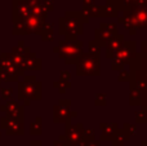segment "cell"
<instances>
[{
	"mask_svg": "<svg viewBox=\"0 0 147 146\" xmlns=\"http://www.w3.org/2000/svg\"><path fill=\"white\" fill-rule=\"evenodd\" d=\"M76 71L79 75H99V54H81L80 58H78Z\"/></svg>",
	"mask_w": 147,
	"mask_h": 146,
	"instance_id": "6da1fadb",
	"label": "cell"
},
{
	"mask_svg": "<svg viewBox=\"0 0 147 146\" xmlns=\"http://www.w3.org/2000/svg\"><path fill=\"white\" fill-rule=\"evenodd\" d=\"M81 41H59L58 47L54 48V52H58L59 57L63 58L66 62H76L81 56Z\"/></svg>",
	"mask_w": 147,
	"mask_h": 146,
	"instance_id": "7a4b0ae2",
	"label": "cell"
},
{
	"mask_svg": "<svg viewBox=\"0 0 147 146\" xmlns=\"http://www.w3.org/2000/svg\"><path fill=\"white\" fill-rule=\"evenodd\" d=\"M121 21L129 22V26H127V27H132V25H134L136 27L147 28V9L140 8V9L130 10L128 18H121Z\"/></svg>",
	"mask_w": 147,
	"mask_h": 146,
	"instance_id": "3957f363",
	"label": "cell"
},
{
	"mask_svg": "<svg viewBox=\"0 0 147 146\" xmlns=\"http://www.w3.org/2000/svg\"><path fill=\"white\" fill-rule=\"evenodd\" d=\"M20 98H40V84L36 83H21L20 84Z\"/></svg>",
	"mask_w": 147,
	"mask_h": 146,
	"instance_id": "277c9868",
	"label": "cell"
},
{
	"mask_svg": "<svg viewBox=\"0 0 147 146\" xmlns=\"http://www.w3.org/2000/svg\"><path fill=\"white\" fill-rule=\"evenodd\" d=\"M81 20H78L74 14H70L59 20V25H66V30L62 34H81Z\"/></svg>",
	"mask_w": 147,
	"mask_h": 146,
	"instance_id": "5b68a950",
	"label": "cell"
},
{
	"mask_svg": "<svg viewBox=\"0 0 147 146\" xmlns=\"http://www.w3.org/2000/svg\"><path fill=\"white\" fill-rule=\"evenodd\" d=\"M111 1L123 4L120 8L124 12H130L134 9H140V8L147 9V0H111Z\"/></svg>",
	"mask_w": 147,
	"mask_h": 146,
	"instance_id": "8992f818",
	"label": "cell"
},
{
	"mask_svg": "<svg viewBox=\"0 0 147 146\" xmlns=\"http://www.w3.org/2000/svg\"><path fill=\"white\" fill-rule=\"evenodd\" d=\"M1 123H3V128L7 129L8 133H22L23 132V127L21 120H17V119H12L10 118L8 119H1Z\"/></svg>",
	"mask_w": 147,
	"mask_h": 146,
	"instance_id": "52a82bcc",
	"label": "cell"
},
{
	"mask_svg": "<svg viewBox=\"0 0 147 146\" xmlns=\"http://www.w3.org/2000/svg\"><path fill=\"white\" fill-rule=\"evenodd\" d=\"M124 40V36L123 35H120L119 38H116L115 40H110V43H109V47H107V57H114V54L116 53V51L120 48V45H121V41Z\"/></svg>",
	"mask_w": 147,
	"mask_h": 146,
	"instance_id": "ba28073f",
	"label": "cell"
},
{
	"mask_svg": "<svg viewBox=\"0 0 147 146\" xmlns=\"http://www.w3.org/2000/svg\"><path fill=\"white\" fill-rule=\"evenodd\" d=\"M80 127V124H78V126L75 127H71V128H69V131L66 129L67 132V136H69V142L70 145H78L79 144V140L81 139V131L78 132V128Z\"/></svg>",
	"mask_w": 147,
	"mask_h": 146,
	"instance_id": "9c48e42d",
	"label": "cell"
},
{
	"mask_svg": "<svg viewBox=\"0 0 147 146\" xmlns=\"http://www.w3.org/2000/svg\"><path fill=\"white\" fill-rule=\"evenodd\" d=\"M9 93H12V89H3V98H9Z\"/></svg>",
	"mask_w": 147,
	"mask_h": 146,
	"instance_id": "30bf717a",
	"label": "cell"
},
{
	"mask_svg": "<svg viewBox=\"0 0 147 146\" xmlns=\"http://www.w3.org/2000/svg\"><path fill=\"white\" fill-rule=\"evenodd\" d=\"M85 146H99V142H88Z\"/></svg>",
	"mask_w": 147,
	"mask_h": 146,
	"instance_id": "8fae6325",
	"label": "cell"
},
{
	"mask_svg": "<svg viewBox=\"0 0 147 146\" xmlns=\"http://www.w3.org/2000/svg\"><path fill=\"white\" fill-rule=\"evenodd\" d=\"M41 144H40V142H39V141H32V142H31V146H40Z\"/></svg>",
	"mask_w": 147,
	"mask_h": 146,
	"instance_id": "7c38bea8",
	"label": "cell"
},
{
	"mask_svg": "<svg viewBox=\"0 0 147 146\" xmlns=\"http://www.w3.org/2000/svg\"><path fill=\"white\" fill-rule=\"evenodd\" d=\"M54 145H56V144H54ZM57 146V145H56ZM58 146H61V145H58ZM62 146H69V145H67V144H65V145H62Z\"/></svg>",
	"mask_w": 147,
	"mask_h": 146,
	"instance_id": "4fadbf2b",
	"label": "cell"
}]
</instances>
